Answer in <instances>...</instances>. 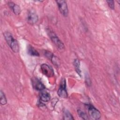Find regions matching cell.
I'll use <instances>...</instances> for the list:
<instances>
[{"instance_id":"6da1fadb","label":"cell","mask_w":120,"mask_h":120,"mask_svg":"<svg viewBox=\"0 0 120 120\" xmlns=\"http://www.w3.org/2000/svg\"><path fill=\"white\" fill-rule=\"evenodd\" d=\"M3 35L6 42L11 50L14 52H18L19 51V45L17 40L14 38L11 33L8 31H5Z\"/></svg>"},{"instance_id":"7a4b0ae2","label":"cell","mask_w":120,"mask_h":120,"mask_svg":"<svg viewBox=\"0 0 120 120\" xmlns=\"http://www.w3.org/2000/svg\"><path fill=\"white\" fill-rule=\"evenodd\" d=\"M48 30V34L51 40H52V42L56 46L58 47V49L62 50L64 49V44L61 41V40L59 38L56 34L53 31L51 30Z\"/></svg>"},{"instance_id":"3957f363","label":"cell","mask_w":120,"mask_h":120,"mask_svg":"<svg viewBox=\"0 0 120 120\" xmlns=\"http://www.w3.org/2000/svg\"><path fill=\"white\" fill-rule=\"evenodd\" d=\"M66 86V80L65 78H62L60 81V84L57 91L58 95L61 98H66L68 97Z\"/></svg>"},{"instance_id":"277c9868","label":"cell","mask_w":120,"mask_h":120,"mask_svg":"<svg viewBox=\"0 0 120 120\" xmlns=\"http://www.w3.org/2000/svg\"><path fill=\"white\" fill-rule=\"evenodd\" d=\"M59 10L60 13L65 17H67L68 14V5L65 0H56Z\"/></svg>"},{"instance_id":"5b68a950","label":"cell","mask_w":120,"mask_h":120,"mask_svg":"<svg viewBox=\"0 0 120 120\" xmlns=\"http://www.w3.org/2000/svg\"><path fill=\"white\" fill-rule=\"evenodd\" d=\"M88 113L90 118L92 120H99L101 116L100 112L91 105H88Z\"/></svg>"},{"instance_id":"8992f818","label":"cell","mask_w":120,"mask_h":120,"mask_svg":"<svg viewBox=\"0 0 120 120\" xmlns=\"http://www.w3.org/2000/svg\"><path fill=\"white\" fill-rule=\"evenodd\" d=\"M38 17L36 12L33 10H30L27 15V21L31 25L35 24L38 21Z\"/></svg>"},{"instance_id":"52a82bcc","label":"cell","mask_w":120,"mask_h":120,"mask_svg":"<svg viewBox=\"0 0 120 120\" xmlns=\"http://www.w3.org/2000/svg\"><path fill=\"white\" fill-rule=\"evenodd\" d=\"M41 69L43 74L48 77H50L53 75L54 71L51 67L45 63H43L41 65Z\"/></svg>"},{"instance_id":"ba28073f","label":"cell","mask_w":120,"mask_h":120,"mask_svg":"<svg viewBox=\"0 0 120 120\" xmlns=\"http://www.w3.org/2000/svg\"><path fill=\"white\" fill-rule=\"evenodd\" d=\"M31 81L33 88L35 90L41 91L45 89V86L38 78L36 77H33Z\"/></svg>"},{"instance_id":"9c48e42d","label":"cell","mask_w":120,"mask_h":120,"mask_svg":"<svg viewBox=\"0 0 120 120\" xmlns=\"http://www.w3.org/2000/svg\"><path fill=\"white\" fill-rule=\"evenodd\" d=\"M39 98L40 101L44 102H47L50 101L51 96L48 92L43 90L41 91V92L39 94Z\"/></svg>"},{"instance_id":"30bf717a","label":"cell","mask_w":120,"mask_h":120,"mask_svg":"<svg viewBox=\"0 0 120 120\" xmlns=\"http://www.w3.org/2000/svg\"><path fill=\"white\" fill-rule=\"evenodd\" d=\"M8 5L9 8L12 10L15 14L16 15H20L21 10L20 7L18 5L14 3L13 2H9L8 3Z\"/></svg>"},{"instance_id":"8fae6325","label":"cell","mask_w":120,"mask_h":120,"mask_svg":"<svg viewBox=\"0 0 120 120\" xmlns=\"http://www.w3.org/2000/svg\"><path fill=\"white\" fill-rule=\"evenodd\" d=\"M27 52L29 55L33 56H39L38 52L31 45H29L27 48Z\"/></svg>"},{"instance_id":"7c38bea8","label":"cell","mask_w":120,"mask_h":120,"mask_svg":"<svg viewBox=\"0 0 120 120\" xmlns=\"http://www.w3.org/2000/svg\"><path fill=\"white\" fill-rule=\"evenodd\" d=\"M75 70L76 72V73L78 74V75L80 76H81V71L80 70V62L78 59H75L73 62Z\"/></svg>"},{"instance_id":"4fadbf2b","label":"cell","mask_w":120,"mask_h":120,"mask_svg":"<svg viewBox=\"0 0 120 120\" xmlns=\"http://www.w3.org/2000/svg\"><path fill=\"white\" fill-rule=\"evenodd\" d=\"M7 103V100L4 93L1 90L0 92V103L1 105H5Z\"/></svg>"},{"instance_id":"5bb4252c","label":"cell","mask_w":120,"mask_h":120,"mask_svg":"<svg viewBox=\"0 0 120 120\" xmlns=\"http://www.w3.org/2000/svg\"><path fill=\"white\" fill-rule=\"evenodd\" d=\"M64 120H74L72 114L68 110H65L64 112Z\"/></svg>"},{"instance_id":"9a60e30c","label":"cell","mask_w":120,"mask_h":120,"mask_svg":"<svg viewBox=\"0 0 120 120\" xmlns=\"http://www.w3.org/2000/svg\"><path fill=\"white\" fill-rule=\"evenodd\" d=\"M77 113L78 115L83 120H89V118L87 115V114L84 112L83 111H82L80 109L77 110Z\"/></svg>"},{"instance_id":"2e32d148","label":"cell","mask_w":120,"mask_h":120,"mask_svg":"<svg viewBox=\"0 0 120 120\" xmlns=\"http://www.w3.org/2000/svg\"><path fill=\"white\" fill-rule=\"evenodd\" d=\"M109 8L112 9H114V2L113 0H106Z\"/></svg>"}]
</instances>
